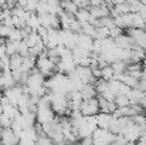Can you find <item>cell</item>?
Masks as SVG:
<instances>
[{
  "label": "cell",
  "mask_w": 146,
  "mask_h": 145,
  "mask_svg": "<svg viewBox=\"0 0 146 145\" xmlns=\"http://www.w3.org/2000/svg\"><path fill=\"white\" fill-rule=\"evenodd\" d=\"M97 118V125L101 130H108L109 131V125L112 121V114H105V112H98L95 115Z\"/></svg>",
  "instance_id": "cell-5"
},
{
  "label": "cell",
  "mask_w": 146,
  "mask_h": 145,
  "mask_svg": "<svg viewBox=\"0 0 146 145\" xmlns=\"http://www.w3.org/2000/svg\"><path fill=\"white\" fill-rule=\"evenodd\" d=\"M132 27L133 29H141V30H145L146 29L145 19L139 13H132Z\"/></svg>",
  "instance_id": "cell-12"
},
{
  "label": "cell",
  "mask_w": 146,
  "mask_h": 145,
  "mask_svg": "<svg viewBox=\"0 0 146 145\" xmlns=\"http://www.w3.org/2000/svg\"><path fill=\"white\" fill-rule=\"evenodd\" d=\"M115 46L119 48V50H131L132 46H133V41H132V39L128 36V34H122V36H119V37H116L115 40Z\"/></svg>",
  "instance_id": "cell-6"
},
{
  "label": "cell",
  "mask_w": 146,
  "mask_h": 145,
  "mask_svg": "<svg viewBox=\"0 0 146 145\" xmlns=\"http://www.w3.org/2000/svg\"><path fill=\"white\" fill-rule=\"evenodd\" d=\"M21 65H23V57L20 54H14L10 57V71L20 70Z\"/></svg>",
  "instance_id": "cell-14"
},
{
  "label": "cell",
  "mask_w": 146,
  "mask_h": 145,
  "mask_svg": "<svg viewBox=\"0 0 146 145\" xmlns=\"http://www.w3.org/2000/svg\"><path fill=\"white\" fill-rule=\"evenodd\" d=\"M11 30H13V27H9V26L0 23V37H1V39L7 40L9 36H10V31H11Z\"/></svg>",
  "instance_id": "cell-18"
},
{
  "label": "cell",
  "mask_w": 146,
  "mask_h": 145,
  "mask_svg": "<svg viewBox=\"0 0 146 145\" xmlns=\"http://www.w3.org/2000/svg\"><path fill=\"white\" fill-rule=\"evenodd\" d=\"M122 34H123V30L119 29V27H116V26H113V27L109 29V39H112V40H115L116 37H119Z\"/></svg>",
  "instance_id": "cell-19"
},
{
  "label": "cell",
  "mask_w": 146,
  "mask_h": 145,
  "mask_svg": "<svg viewBox=\"0 0 146 145\" xmlns=\"http://www.w3.org/2000/svg\"><path fill=\"white\" fill-rule=\"evenodd\" d=\"M11 122H13V120H10L9 117H6L4 114H1L0 115V128H10L11 127Z\"/></svg>",
  "instance_id": "cell-20"
},
{
  "label": "cell",
  "mask_w": 146,
  "mask_h": 145,
  "mask_svg": "<svg viewBox=\"0 0 146 145\" xmlns=\"http://www.w3.org/2000/svg\"><path fill=\"white\" fill-rule=\"evenodd\" d=\"M113 102H115L116 108H122V107H128V105H131V101H129V98H128L126 96H116L115 97V100H113Z\"/></svg>",
  "instance_id": "cell-17"
},
{
  "label": "cell",
  "mask_w": 146,
  "mask_h": 145,
  "mask_svg": "<svg viewBox=\"0 0 146 145\" xmlns=\"http://www.w3.org/2000/svg\"><path fill=\"white\" fill-rule=\"evenodd\" d=\"M61 9L64 13L70 14V16H75V13L78 11V7L75 6L74 1H62L61 3Z\"/></svg>",
  "instance_id": "cell-13"
},
{
  "label": "cell",
  "mask_w": 146,
  "mask_h": 145,
  "mask_svg": "<svg viewBox=\"0 0 146 145\" xmlns=\"http://www.w3.org/2000/svg\"><path fill=\"white\" fill-rule=\"evenodd\" d=\"M40 19H38V14L37 13H31L29 20L26 21V27H29L31 31H37L40 29Z\"/></svg>",
  "instance_id": "cell-11"
},
{
  "label": "cell",
  "mask_w": 146,
  "mask_h": 145,
  "mask_svg": "<svg viewBox=\"0 0 146 145\" xmlns=\"http://www.w3.org/2000/svg\"><path fill=\"white\" fill-rule=\"evenodd\" d=\"M23 94H24V93H23L21 86H14V87L7 88V90L3 91V96L6 97L7 101H9L11 105H14V107H17V104H19V101H20V98H21Z\"/></svg>",
  "instance_id": "cell-3"
},
{
  "label": "cell",
  "mask_w": 146,
  "mask_h": 145,
  "mask_svg": "<svg viewBox=\"0 0 146 145\" xmlns=\"http://www.w3.org/2000/svg\"><path fill=\"white\" fill-rule=\"evenodd\" d=\"M126 145H136L135 142H126Z\"/></svg>",
  "instance_id": "cell-23"
},
{
  "label": "cell",
  "mask_w": 146,
  "mask_h": 145,
  "mask_svg": "<svg viewBox=\"0 0 146 145\" xmlns=\"http://www.w3.org/2000/svg\"><path fill=\"white\" fill-rule=\"evenodd\" d=\"M113 76H115V73L111 68V65H106V67L101 68V80H104V81L108 83V81L113 80Z\"/></svg>",
  "instance_id": "cell-16"
},
{
  "label": "cell",
  "mask_w": 146,
  "mask_h": 145,
  "mask_svg": "<svg viewBox=\"0 0 146 145\" xmlns=\"http://www.w3.org/2000/svg\"><path fill=\"white\" fill-rule=\"evenodd\" d=\"M80 93L82 96V100H91V98H97L98 97L94 84H84V87L81 88Z\"/></svg>",
  "instance_id": "cell-9"
},
{
  "label": "cell",
  "mask_w": 146,
  "mask_h": 145,
  "mask_svg": "<svg viewBox=\"0 0 146 145\" xmlns=\"http://www.w3.org/2000/svg\"><path fill=\"white\" fill-rule=\"evenodd\" d=\"M23 41L29 46V48H33V47H36V46H38L40 43H43L41 39H40V36L37 34V31H30Z\"/></svg>",
  "instance_id": "cell-10"
},
{
  "label": "cell",
  "mask_w": 146,
  "mask_h": 145,
  "mask_svg": "<svg viewBox=\"0 0 146 145\" xmlns=\"http://www.w3.org/2000/svg\"><path fill=\"white\" fill-rule=\"evenodd\" d=\"M139 105L142 107V110H143V111L146 112V97L143 98V100H142V101H141V104H139Z\"/></svg>",
  "instance_id": "cell-22"
},
{
  "label": "cell",
  "mask_w": 146,
  "mask_h": 145,
  "mask_svg": "<svg viewBox=\"0 0 146 145\" xmlns=\"http://www.w3.org/2000/svg\"><path fill=\"white\" fill-rule=\"evenodd\" d=\"M36 145H55L51 140H50L48 137H46V135H40L38 138H37V142Z\"/></svg>",
  "instance_id": "cell-21"
},
{
  "label": "cell",
  "mask_w": 146,
  "mask_h": 145,
  "mask_svg": "<svg viewBox=\"0 0 146 145\" xmlns=\"http://www.w3.org/2000/svg\"><path fill=\"white\" fill-rule=\"evenodd\" d=\"M142 68H143V65L139 64V63H138V64H129V65L126 67V74L139 81V80L142 78Z\"/></svg>",
  "instance_id": "cell-7"
},
{
  "label": "cell",
  "mask_w": 146,
  "mask_h": 145,
  "mask_svg": "<svg viewBox=\"0 0 146 145\" xmlns=\"http://www.w3.org/2000/svg\"><path fill=\"white\" fill-rule=\"evenodd\" d=\"M126 67H128V64L125 61H119V60L111 64V68L113 70L115 74H125L126 73Z\"/></svg>",
  "instance_id": "cell-15"
},
{
  "label": "cell",
  "mask_w": 146,
  "mask_h": 145,
  "mask_svg": "<svg viewBox=\"0 0 146 145\" xmlns=\"http://www.w3.org/2000/svg\"><path fill=\"white\" fill-rule=\"evenodd\" d=\"M126 97L129 98L131 104H141V101L146 97V94L142 91V90H139V88L136 87V88H132V90L128 93V96Z\"/></svg>",
  "instance_id": "cell-8"
},
{
  "label": "cell",
  "mask_w": 146,
  "mask_h": 145,
  "mask_svg": "<svg viewBox=\"0 0 146 145\" xmlns=\"http://www.w3.org/2000/svg\"><path fill=\"white\" fill-rule=\"evenodd\" d=\"M145 94H146V93H145Z\"/></svg>",
  "instance_id": "cell-24"
},
{
  "label": "cell",
  "mask_w": 146,
  "mask_h": 145,
  "mask_svg": "<svg viewBox=\"0 0 146 145\" xmlns=\"http://www.w3.org/2000/svg\"><path fill=\"white\" fill-rule=\"evenodd\" d=\"M1 145H19V137L14 134L11 128H4L1 131V138H0Z\"/></svg>",
  "instance_id": "cell-4"
},
{
  "label": "cell",
  "mask_w": 146,
  "mask_h": 145,
  "mask_svg": "<svg viewBox=\"0 0 146 145\" xmlns=\"http://www.w3.org/2000/svg\"><path fill=\"white\" fill-rule=\"evenodd\" d=\"M36 70L44 77H51L57 73L55 63L46 54V51L36 58Z\"/></svg>",
  "instance_id": "cell-1"
},
{
  "label": "cell",
  "mask_w": 146,
  "mask_h": 145,
  "mask_svg": "<svg viewBox=\"0 0 146 145\" xmlns=\"http://www.w3.org/2000/svg\"><path fill=\"white\" fill-rule=\"evenodd\" d=\"M80 112L82 117H95L99 112V105H98V98L91 100H84L80 105Z\"/></svg>",
  "instance_id": "cell-2"
}]
</instances>
